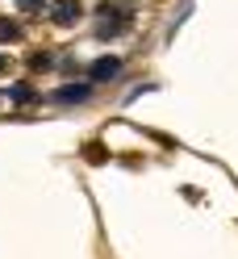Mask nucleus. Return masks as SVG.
Wrapping results in <instances>:
<instances>
[{
	"label": "nucleus",
	"instance_id": "1",
	"mask_svg": "<svg viewBox=\"0 0 238 259\" xmlns=\"http://www.w3.org/2000/svg\"><path fill=\"white\" fill-rule=\"evenodd\" d=\"M79 0H55V21L59 25H71V21H79Z\"/></svg>",
	"mask_w": 238,
	"mask_h": 259
},
{
	"label": "nucleus",
	"instance_id": "2",
	"mask_svg": "<svg viewBox=\"0 0 238 259\" xmlns=\"http://www.w3.org/2000/svg\"><path fill=\"white\" fill-rule=\"evenodd\" d=\"M117 71H121V59H97V63H92V79H101V84L113 79Z\"/></svg>",
	"mask_w": 238,
	"mask_h": 259
},
{
	"label": "nucleus",
	"instance_id": "3",
	"mask_svg": "<svg viewBox=\"0 0 238 259\" xmlns=\"http://www.w3.org/2000/svg\"><path fill=\"white\" fill-rule=\"evenodd\" d=\"M55 101H59V105H79V101H88V88L67 84V88H59V92H55Z\"/></svg>",
	"mask_w": 238,
	"mask_h": 259
},
{
	"label": "nucleus",
	"instance_id": "4",
	"mask_svg": "<svg viewBox=\"0 0 238 259\" xmlns=\"http://www.w3.org/2000/svg\"><path fill=\"white\" fill-rule=\"evenodd\" d=\"M21 38V25H13V21H0V42H17Z\"/></svg>",
	"mask_w": 238,
	"mask_h": 259
},
{
	"label": "nucleus",
	"instance_id": "5",
	"mask_svg": "<svg viewBox=\"0 0 238 259\" xmlns=\"http://www.w3.org/2000/svg\"><path fill=\"white\" fill-rule=\"evenodd\" d=\"M9 96H13V101H29V96H34V88H29V84H17Z\"/></svg>",
	"mask_w": 238,
	"mask_h": 259
},
{
	"label": "nucleus",
	"instance_id": "6",
	"mask_svg": "<svg viewBox=\"0 0 238 259\" xmlns=\"http://www.w3.org/2000/svg\"><path fill=\"white\" fill-rule=\"evenodd\" d=\"M42 5V0H21V9H38Z\"/></svg>",
	"mask_w": 238,
	"mask_h": 259
},
{
	"label": "nucleus",
	"instance_id": "7",
	"mask_svg": "<svg viewBox=\"0 0 238 259\" xmlns=\"http://www.w3.org/2000/svg\"><path fill=\"white\" fill-rule=\"evenodd\" d=\"M0 71H5V55H0Z\"/></svg>",
	"mask_w": 238,
	"mask_h": 259
}]
</instances>
